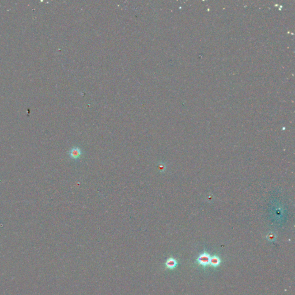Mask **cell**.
I'll return each mask as SVG.
<instances>
[{
	"label": "cell",
	"mask_w": 295,
	"mask_h": 295,
	"mask_svg": "<svg viewBox=\"0 0 295 295\" xmlns=\"http://www.w3.org/2000/svg\"><path fill=\"white\" fill-rule=\"evenodd\" d=\"M69 156L72 159L77 160L80 159L82 155V149L78 146H73L68 152Z\"/></svg>",
	"instance_id": "cell-1"
},
{
	"label": "cell",
	"mask_w": 295,
	"mask_h": 295,
	"mask_svg": "<svg viewBox=\"0 0 295 295\" xmlns=\"http://www.w3.org/2000/svg\"><path fill=\"white\" fill-rule=\"evenodd\" d=\"M210 256L209 254L207 253H204L199 256L197 260L198 261L199 264L202 265V266L205 267L210 264Z\"/></svg>",
	"instance_id": "cell-2"
},
{
	"label": "cell",
	"mask_w": 295,
	"mask_h": 295,
	"mask_svg": "<svg viewBox=\"0 0 295 295\" xmlns=\"http://www.w3.org/2000/svg\"><path fill=\"white\" fill-rule=\"evenodd\" d=\"M220 259L219 257L218 256H213L212 257H210V264L213 267H217L220 264Z\"/></svg>",
	"instance_id": "cell-3"
},
{
	"label": "cell",
	"mask_w": 295,
	"mask_h": 295,
	"mask_svg": "<svg viewBox=\"0 0 295 295\" xmlns=\"http://www.w3.org/2000/svg\"><path fill=\"white\" fill-rule=\"evenodd\" d=\"M166 265H167V266L168 268L172 269V268H175V266H176L177 262L174 259L170 258L169 260H168V261H167Z\"/></svg>",
	"instance_id": "cell-4"
}]
</instances>
